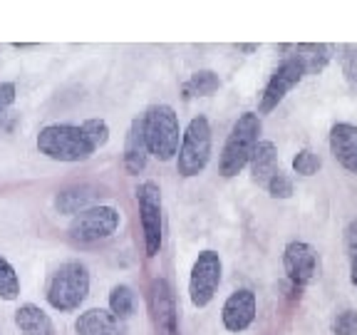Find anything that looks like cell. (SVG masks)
Returning a JSON list of instances; mask_svg holds the SVG:
<instances>
[{
  "label": "cell",
  "mask_w": 357,
  "mask_h": 335,
  "mask_svg": "<svg viewBox=\"0 0 357 335\" xmlns=\"http://www.w3.org/2000/svg\"><path fill=\"white\" fill-rule=\"evenodd\" d=\"M40 154H45L52 162H87L95 154V144L89 142L82 124H47L38 132L35 140Z\"/></svg>",
  "instance_id": "cell-1"
},
{
  "label": "cell",
  "mask_w": 357,
  "mask_h": 335,
  "mask_svg": "<svg viewBox=\"0 0 357 335\" xmlns=\"http://www.w3.org/2000/svg\"><path fill=\"white\" fill-rule=\"evenodd\" d=\"M142 129H144L146 149L159 162H169L178 154L184 132H181L178 114L172 105H151L142 114Z\"/></svg>",
  "instance_id": "cell-2"
},
{
  "label": "cell",
  "mask_w": 357,
  "mask_h": 335,
  "mask_svg": "<svg viewBox=\"0 0 357 335\" xmlns=\"http://www.w3.org/2000/svg\"><path fill=\"white\" fill-rule=\"evenodd\" d=\"M258 134H261V117L258 112H243L231 127V134L221 149L218 159V172L221 177H236L251 164V156L258 147Z\"/></svg>",
  "instance_id": "cell-3"
},
{
  "label": "cell",
  "mask_w": 357,
  "mask_h": 335,
  "mask_svg": "<svg viewBox=\"0 0 357 335\" xmlns=\"http://www.w3.org/2000/svg\"><path fill=\"white\" fill-rule=\"evenodd\" d=\"M89 296V271L79 261H65L52 271L45 298L55 311L73 313L84 303Z\"/></svg>",
  "instance_id": "cell-4"
},
{
  "label": "cell",
  "mask_w": 357,
  "mask_h": 335,
  "mask_svg": "<svg viewBox=\"0 0 357 335\" xmlns=\"http://www.w3.org/2000/svg\"><path fill=\"white\" fill-rule=\"evenodd\" d=\"M211 159V124L204 114H196L184 129L181 147L176 154V172L181 177H199Z\"/></svg>",
  "instance_id": "cell-5"
},
{
  "label": "cell",
  "mask_w": 357,
  "mask_h": 335,
  "mask_svg": "<svg viewBox=\"0 0 357 335\" xmlns=\"http://www.w3.org/2000/svg\"><path fill=\"white\" fill-rule=\"evenodd\" d=\"M119 223H122V214L114 207L100 204V207H89L73 216L67 234L77 244H95V241H105L117 234Z\"/></svg>",
  "instance_id": "cell-6"
},
{
  "label": "cell",
  "mask_w": 357,
  "mask_h": 335,
  "mask_svg": "<svg viewBox=\"0 0 357 335\" xmlns=\"http://www.w3.org/2000/svg\"><path fill=\"white\" fill-rule=\"evenodd\" d=\"M137 204H139V221L144 234V251L154 258L162 251L164 241V216H162V189L154 181H142L137 186Z\"/></svg>",
  "instance_id": "cell-7"
},
{
  "label": "cell",
  "mask_w": 357,
  "mask_h": 335,
  "mask_svg": "<svg viewBox=\"0 0 357 335\" xmlns=\"http://www.w3.org/2000/svg\"><path fill=\"white\" fill-rule=\"evenodd\" d=\"M223 263L221 256L211 248L201 251L196 256L194 266L189 274V301L194 308H206L216 296L218 285H221Z\"/></svg>",
  "instance_id": "cell-8"
},
{
  "label": "cell",
  "mask_w": 357,
  "mask_h": 335,
  "mask_svg": "<svg viewBox=\"0 0 357 335\" xmlns=\"http://www.w3.org/2000/svg\"><path fill=\"white\" fill-rule=\"evenodd\" d=\"M303 77H305V70H303V65L293 55H290L288 60L280 62L278 70L271 75V80H268V84L263 87V92H261V102H258V117H261V114H268V112H273L275 107L285 100V95H288L290 89L296 87Z\"/></svg>",
  "instance_id": "cell-9"
},
{
  "label": "cell",
  "mask_w": 357,
  "mask_h": 335,
  "mask_svg": "<svg viewBox=\"0 0 357 335\" xmlns=\"http://www.w3.org/2000/svg\"><path fill=\"white\" fill-rule=\"evenodd\" d=\"M283 266L293 285H307L318 278V251L305 241H290L283 251Z\"/></svg>",
  "instance_id": "cell-10"
},
{
  "label": "cell",
  "mask_w": 357,
  "mask_h": 335,
  "mask_svg": "<svg viewBox=\"0 0 357 335\" xmlns=\"http://www.w3.org/2000/svg\"><path fill=\"white\" fill-rule=\"evenodd\" d=\"M258 311L256 293L248 288L234 290L221 308V323L229 333H243L253 325Z\"/></svg>",
  "instance_id": "cell-11"
},
{
  "label": "cell",
  "mask_w": 357,
  "mask_h": 335,
  "mask_svg": "<svg viewBox=\"0 0 357 335\" xmlns=\"http://www.w3.org/2000/svg\"><path fill=\"white\" fill-rule=\"evenodd\" d=\"M151 318L156 325V335H178L176 325V306H174L172 285L164 278H156L149 288Z\"/></svg>",
  "instance_id": "cell-12"
},
{
  "label": "cell",
  "mask_w": 357,
  "mask_h": 335,
  "mask_svg": "<svg viewBox=\"0 0 357 335\" xmlns=\"http://www.w3.org/2000/svg\"><path fill=\"white\" fill-rule=\"evenodd\" d=\"M330 151L342 169L357 174V127L340 122L330 129Z\"/></svg>",
  "instance_id": "cell-13"
},
{
  "label": "cell",
  "mask_w": 357,
  "mask_h": 335,
  "mask_svg": "<svg viewBox=\"0 0 357 335\" xmlns=\"http://www.w3.org/2000/svg\"><path fill=\"white\" fill-rule=\"evenodd\" d=\"M77 335H124L122 320L105 308H89L75 320Z\"/></svg>",
  "instance_id": "cell-14"
},
{
  "label": "cell",
  "mask_w": 357,
  "mask_h": 335,
  "mask_svg": "<svg viewBox=\"0 0 357 335\" xmlns=\"http://www.w3.org/2000/svg\"><path fill=\"white\" fill-rule=\"evenodd\" d=\"M13 320H15V328L20 330V335H57L50 313H45L35 303H22L13 315Z\"/></svg>",
  "instance_id": "cell-15"
},
{
  "label": "cell",
  "mask_w": 357,
  "mask_h": 335,
  "mask_svg": "<svg viewBox=\"0 0 357 335\" xmlns=\"http://www.w3.org/2000/svg\"><path fill=\"white\" fill-rule=\"evenodd\" d=\"M146 159H149V149H146L144 129H142V117L134 119L132 127L127 132V142H124V169L127 174H139L144 172Z\"/></svg>",
  "instance_id": "cell-16"
},
{
  "label": "cell",
  "mask_w": 357,
  "mask_h": 335,
  "mask_svg": "<svg viewBox=\"0 0 357 335\" xmlns=\"http://www.w3.org/2000/svg\"><path fill=\"white\" fill-rule=\"evenodd\" d=\"M251 177L258 186L266 189L268 181L280 172L278 169V151H275V144L273 142H258L256 151L251 156Z\"/></svg>",
  "instance_id": "cell-17"
},
{
  "label": "cell",
  "mask_w": 357,
  "mask_h": 335,
  "mask_svg": "<svg viewBox=\"0 0 357 335\" xmlns=\"http://www.w3.org/2000/svg\"><path fill=\"white\" fill-rule=\"evenodd\" d=\"M97 199V189L89 184H77V186H67L60 194L55 196V209L67 216H77L79 211L92 207V201Z\"/></svg>",
  "instance_id": "cell-18"
},
{
  "label": "cell",
  "mask_w": 357,
  "mask_h": 335,
  "mask_svg": "<svg viewBox=\"0 0 357 335\" xmlns=\"http://www.w3.org/2000/svg\"><path fill=\"white\" fill-rule=\"evenodd\" d=\"M293 57L303 65L305 75H318V73H323L325 65H328L330 57H333V47H330V45H312V43L298 45Z\"/></svg>",
  "instance_id": "cell-19"
},
{
  "label": "cell",
  "mask_w": 357,
  "mask_h": 335,
  "mask_svg": "<svg viewBox=\"0 0 357 335\" xmlns=\"http://www.w3.org/2000/svg\"><path fill=\"white\" fill-rule=\"evenodd\" d=\"M221 87V80L213 70H199L184 82V97H211Z\"/></svg>",
  "instance_id": "cell-20"
},
{
  "label": "cell",
  "mask_w": 357,
  "mask_h": 335,
  "mask_svg": "<svg viewBox=\"0 0 357 335\" xmlns=\"http://www.w3.org/2000/svg\"><path fill=\"white\" fill-rule=\"evenodd\" d=\"M20 296V276L15 266L0 253V298L3 301H17Z\"/></svg>",
  "instance_id": "cell-21"
},
{
  "label": "cell",
  "mask_w": 357,
  "mask_h": 335,
  "mask_svg": "<svg viewBox=\"0 0 357 335\" xmlns=\"http://www.w3.org/2000/svg\"><path fill=\"white\" fill-rule=\"evenodd\" d=\"M109 313H114L119 320H127L134 313V290L129 285L119 283L109 290Z\"/></svg>",
  "instance_id": "cell-22"
},
{
  "label": "cell",
  "mask_w": 357,
  "mask_h": 335,
  "mask_svg": "<svg viewBox=\"0 0 357 335\" xmlns=\"http://www.w3.org/2000/svg\"><path fill=\"white\" fill-rule=\"evenodd\" d=\"M82 129L87 132L89 142L95 144V149H100V147H105L107 142H109V124H107L102 117L84 119V122H82Z\"/></svg>",
  "instance_id": "cell-23"
},
{
  "label": "cell",
  "mask_w": 357,
  "mask_h": 335,
  "mask_svg": "<svg viewBox=\"0 0 357 335\" xmlns=\"http://www.w3.org/2000/svg\"><path fill=\"white\" fill-rule=\"evenodd\" d=\"M320 156L310 149H301L296 156H293V172L301 174V177H312V174H318L320 169Z\"/></svg>",
  "instance_id": "cell-24"
},
{
  "label": "cell",
  "mask_w": 357,
  "mask_h": 335,
  "mask_svg": "<svg viewBox=\"0 0 357 335\" xmlns=\"http://www.w3.org/2000/svg\"><path fill=\"white\" fill-rule=\"evenodd\" d=\"M340 62H342V75H345L347 84L357 92V50L355 47H342V55H340Z\"/></svg>",
  "instance_id": "cell-25"
},
{
  "label": "cell",
  "mask_w": 357,
  "mask_h": 335,
  "mask_svg": "<svg viewBox=\"0 0 357 335\" xmlns=\"http://www.w3.org/2000/svg\"><path fill=\"white\" fill-rule=\"evenodd\" d=\"M266 191L273 196V199H290V196H293V181H290V177H285L283 172H278L268 181Z\"/></svg>",
  "instance_id": "cell-26"
},
{
  "label": "cell",
  "mask_w": 357,
  "mask_h": 335,
  "mask_svg": "<svg viewBox=\"0 0 357 335\" xmlns=\"http://www.w3.org/2000/svg\"><path fill=\"white\" fill-rule=\"evenodd\" d=\"M333 333L335 335H357V313L355 311L337 313L333 320Z\"/></svg>",
  "instance_id": "cell-27"
},
{
  "label": "cell",
  "mask_w": 357,
  "mask_h": 335,
  "mask_svg": "<svg viewBox=\"0 0 357 335\" xmlns=\"http://www.w3.org/2000/svg\"><path fill=\"white\" fill-rule=\"evenodd\" d=\"M17 89L13 82H0V114H8L13 105H15Z\"/></svg>",
  "instance_id": "cell-28"
},
{
  "label": "cell",
  "mask_w": 357,
  "mask_h": 335,
  "mask_svg": "<svg viewBox=\"0 0 357 335\" xmlns=\"http://www.w3.org/2000/svg\"><path fill=\"white\" fill-rule=\"evenodd\" d=\"M350 283L357 288V248H352V258H350Z\"/></svg>",
  "instance_id": "cell-29"
},
{
  "label": "cell",
  "mask_w": 357,
  "mask_h": 335,
  "mask_svg": "<svg viewBox=\"0 0 357 335\" xmlns=\"http://www.w3.org/2000/svg\"><path fill=\"white\" fill-rule=\"evenodd\" d=\"M13 47H17V50H28V47H35L33 43H13Z\"/></svg>",
  "instance_id": "cell-30"
},
{
  "label": "cell",
  "mask_w": 357,
  "mask_h": 335,
  "mask_svg": "<svg viewBox=\"0 0 357 335\" xmlns=\"http://www.w3.org/2000/svg\"><path fill=\"white\" fill-rule=\"evenodd\" d=\"M241 50H243V52H256V45H241Z\"/></svg>",
  "instance_id": "cell-31"
}]
</instances>
